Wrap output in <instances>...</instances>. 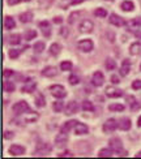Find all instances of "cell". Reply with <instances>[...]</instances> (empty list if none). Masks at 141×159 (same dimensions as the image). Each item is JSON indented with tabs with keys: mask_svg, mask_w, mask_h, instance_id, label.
I'll list each match as a JSON object with an SVG mask.
<instances>
[{
	"mask_svg": "<svg viewBox=\"0 0 141 159\" xmlns=\"http://www.w3.org/2000/svg\"><path fill=\"white\" fill-rule=\"evenodd\" d=\"M140 70H141V64H140Z\"/></svg>",
	"mask_w": 141,
	"mask_h": 159,
	"instance_id": "91938a15",
	"label": "cell"
},
{
	"mask_svg": "<svg viewBox=\"0 0 141 159\" xmlns=\"http://www.w3.org/2000/svg\"><path fill=\"white\" fill-rule=\"evenodd\" d=\"M22 0H7V3H8V5H16L18 3H21Z\"/></svg>",
	"mask_w": 141,
	"mask_h": 159,
	"instance_id": "c3c4849f",
	"label": "cell"
},
{
	"mask_svg": "<svg viewBox=\"0 0 141 159\" xmlns=\"http://www.w3.org/2000/svg\"><path fill=\"white\" fill-rule=\"evenodd\" d=\"M15 25H16L15 20H13L11 16H5V20H4V26H5V29H7V30L13 29V28H15Z\"/></svg>",
	"mask_w": 141,
	"mask_h": 159,
	"instance_id": "cb8c5ba5",
	"label": "cell"
},
{
	"mask_svg": "<svg viewBox=\"0 0 141 159\" xmlns=\"http://www.w3.org/2000/svg\"><path fill=\"white\" fill-rule=\"evenodd\" d=\"M60 33H62L63 35H65V33H67V28H62V30H60Z\"/></svg>",
	"mask_w": 141,
	"mask_h": 159,
	"instance_id": "db71d44e",
	"label": "cell"
},
{
	"mask_svg": "<svg viewBox=\"0 0 141 159\" xmlns=\"http://www.w3.org/2000/svg\"><path fill=\"white\" fill-rule=\"evenodd\" d=\"M119 128L122 130H128L131 128V120L128 117H123L122 120L119 121Z\"/></svg>",
	"mask_w": 141,
	"mask_h": 159,
	"instance_id": "44dd1931",
	"label": "cell"
},
{
	"mask_svg": "<svg viewBox=\"0 0 141 159\" xmlns=\"http://www.w3.org/2000/svg\"><path fill=\"white\" fill-rule=\"evenodd\" d=\"M13 75V70L12 69H4V72H3V76L7 78V77H11Z\"/></svg>",
	"mask_w": 141,
	"mask_h": 159,
	"instance_id": "f6af8a7d",
	"label": "cell"
},
{
	"mask_svg": "<svg viewBox=\"0 0 141 159\" xmlns=\"http://www.w3.org/2000/svg\"><path fill=\"white\" fill-rule=\"evenodd\" d=\"M77 111H78V104L76 101H71L65 106V114L67 115H73V114H76Z\"/></svg>",
	"mask_w": 141,
	"mask_h": 159,
	"instance_id": "8fae6325",
	"label": "cell"
},
{
	"mask_svg": "<svg viewBox=\"0 0 141 159\" xmlns=\"http://www.w3.org/2000/svg\"><path fill=\"white\" fill-rule=\"evenodd\" d=\"M81 108H82L84 111H94V106H93V103L89 102V101H84V102L81 103Z\"/></svg>",
	"mask_w": 141,
	"mask_h": 159,
	"instance_id": "d590c367",
	"label": "cell"
},
{
	"mask_svg": "<svg viewBox=\"0 0 141 159\" xmlns=\"http://www.w3.org/2000/svg\"><path fill=\"white\" fill-rule=\"evenodd\" d=\"M119 127V123L115 120V119H109L103 123V132L105 133H111V132L116 130V128Z\"/></svg>",
	"mask_w": 141,
	"mask_h": 159,
	"instance_id": "277c9868",
	"label": "cell"
},
{
	"mask_svg": "<svg viewBox=\"0 0 141 159\" xmlns=\"http://www.w3.org/2000/svg\"><path fill=\"white\" fill-rule=\"evenodd\" d=\"M140 2H141V0H140Z\"/></svg>",
	"mask_w": 141,
	"mask_h": 159,
	"instance_id": "94428289",
	"label": "cell"
},
{
	"mask_svg": "<svg viewBox=\"0 0 141 159\" xmlns=\"http://www.w3.org/2000/svg\"><path fill=\"white\" fill-rule=\"evenodd\" d=\"M105 94L109 98H120L123 95V90L114 88V86H107L106 90H105Z\"/></svg>",
	"mask_w": 141,
	"mask_h": 159,
	"instance_id": "52a82bcc",
	"label": "cell"
},
{
	"mask_svg": "<svg viewBox=\"0 0 141 159\" xmlns=\"http://www.w3.org/2000/svg\"><path fill=\"white\" fill-rule=\"evenodd\" d=\"M9 154L13 157H17V155H22L25 154V148L21 146V145H12L9 148Z\"/></svg>",
	"mask_w": 141,
	"mask_h": 159,
	"instance_id": "7c38bea8",
	"label": "cell"
},
{
	"mask_svg": "<svg viewBox=\"0 0 141 159\" xmlns=\"http://www.w3.org/2000/svg\"><path fill=\"white\" fill-rule=\"evenodd\" d=\"M58 157H59V158H64V157L67 158V157H73V154L71 153V151H64L63 154H59Z\"/></svg>",
	"mask_w": 141,
	"mask_h": 159,
	"instance_id": "7dc6e473",
	"label": "cell"
},
{
	"mask_svg": "<svg viewBox=\"0 0 141 159\" xmlns=\"http://www.w3.org/2000/svg\"><path fill=\"white\" fill-rule=\"evenodd\" d=\"M120 8H122L124 12H131V11L135 9V5H133V3L129 2V0H125V2H123L120 4Z\"/></svg>",
	"mask_w": 141,
	"mask_h": 159,
	"instance_id": "603a6c76",
	"label": "cell"
},
{
	"mask_svg": "<svg viewBox=\"0 0 141 159\" xmlns=\"http://www.w3.org/2000/svg\"><path fill=\"white\" fill-rule=\"evenodd\" d=\"M63 108H64V104H63V102H60V99H59V101H56V102H54L52 110L55 112H62Z\"/></svg>",
	"mask_w": 141,
	"mask_h": 159,
	"instance_id": "d6a6232c",
	"label": "cell"
},
{
	"mask_svg": "<svg viewBox=\"0 0 141 159\" xmlns=\"http://www.w3.org/2000/svg\"><path fill=\"white\" fill-rule=\"evenodd\" d=\"M75 132L76 134H88L89 133V128L86 124H82V123H77V125L75 127Z\"/></svg>",
	"mask_w": 141,
	"mask_h": 159,
	"instance_id": "e0dca14e",
	"label": "cell"
},
{
	"mask_svg": "<svg viewBox=\"0 0 141 159\" xmlns=\"http://www.w3.org/2000/svg\"><path fill=\"white\" fill-rule=\"evenodd\" d=\"M135 37L139 38V39H141V30H136L135 31Z\"/></svg>",
	"mask_w": 141,
	"mask_h": 159,
	"instance_id": "816d5d0a",
	"label": "cell"
},
{
	"mask_svg": "<svg viewBox=\"0 0 141 159\" xmlns=\"http://www.w3.org/2000/svg\"><path fill=\"white\" fill-rule=\"evenodd\" d=\"M80 16V12H73L72 15L69 16V18H68V24L69 25H73L76 22V17H78Z\"/></svg>",
	"mask_w": 141,
	"mask_h": 159,
	"instance_id": "ab89813d",
	"label": "cell"
},
{
	"mask_svg": "<svg viewBox=\"0 0 141 159\" xmlns=\"http://www.w3.org/2000/svg\"><path fill=\"white\" fill-rule=\"evenodd\" d=\"M67 141H68V134H67L65 132L60 130V133H58L56 137H55V143L58 145V146H63V145L67 143Z\"/></svg>",
	"mask_w": 141,
	"mask_h": 159,
	"instance_id": "4fadbf2b",
	"label": "cell"
},
{
	"mask_svg": "<svg viewBox=\"0 0 141 159\" xmlns=\"http://www.w3.org/2000/svg\"><path fill=\"white\" fill-rule=\"evenodd\" d=\"M60 50H62V46H60L59 43H52L51 46H50V54L52 55V56H58L59 54H60Z\"/></svg>",
	"mask_w": 141,
	"mask_h": 159,
	"instance_id": "7402d4cb",
	"label": "cell"
},
{
	"mask_svg": "<svg viewBox=\"0 0 141 159\" xmlns=\"http://www.w3.org/2000/svg\"><path fill=\"white\" fill-rule=\"evenodd\" d=\"M136 158H141V150H140V151H139V153L136 154Z\"/></svg>",
	"mask_w": 141,
	"mask_h": 159,
	"instance_id": "9f6ffc18",
	"label": "cell"
},
{
	"mask_svg": "<svg viewBox=\"0 0 141 159\" xmlns=\"http://www.w3.org/2000/svg\"><path fill=\"white\" fill-rule=\"evenodd\" d=\"M112 153H114V150H111V149H102V150H99L98 157L99 158H111Z\"/></svg>",
	"mask_w": 141,
	"mask_h": 159,
	"instance_id": "83f0119b",
	"label": "cell"
},
{
	"mask_svg": "<svg viewBox=\"0 0 141 159\" xmlns=\"http://www.w3.org/2000/svg\"><path fill=\"white\" fill-rule=\"evenodd\" d=\"M127 25H128L129 28H140V26H141V17L132 18L131 21L127 22Z\"/></svg>",
	"mask_w": 141,
	"mask_h": 159,
	"instance_id": "f546056e",
	"label": "cell"
},
{
	"mask_svg": "<svg viewBox=\"0 0 141 159\" xmlns=\"http://www.w3.org/2000/svg\"><path fill=\"white\" fill-rule=\"evenodd\" d=\"M109 146H110L111 150L115 151V153H120L122 149H123V143L118 137H115V138H111V140L109 141Z\"/></svg>",
	"mask_w": 141,
	"mask_h": 159,
	"instance_id": "9c48e42d",
	"label": "cell"
},
{
	"mask_svg": "<svg viewBox=\"0 0 141 159\" xmlns=\"http://www.w3.org/2000/svg\"><path fill=\"white\" fill-rule=\"evenodd\" d=\"M141 52V43L140 42H136V43H132L131 47H129V54L136 56Z\"/></svg>",
	"mask_w": 141,
	"mask_h": 159,
	"instance_id": "ffe728a7",
	"label": "cell"
},
{
	"mask_svg": "<svg viewBox=\"0 0 141 159\" xmlns=\"http://www.w3.org/2000/svg\"><path fill=\"white\" fill-rule=\"evenodd\" d=\"M105 82V76L101 70H97L93 73V77H92V84L96 86V88H99V86H102Z\"/></svg>",
	"mask_w": 141,
	"mask_h": 159,
	"instance_id": "5b68a950",
	"label": "cell"
},
{
	"mask_svg": "<svg viewBox=\"0 0 141 159\" xmlns=\"http://www.w3.org/2000/svg\"><path fill=\"white\" fill-rule=\"evenodd\" d=\"M137 127H140V128H141V116L139 117V120H137Z\"/></svg>",
	"mask_w": 141,
	"mask_h": 159,
	"instance_id": "11a10c76",
	"label": "cell"
},
{
	"mask_svg": "<svg viewBox=\"0 0 141 159\" xmlns=\"http://www.w3.org/2000/svg\"><path fill=\"white\" fill-rule=\"evenodd\" d=\"M127 101H128V103L131 104L132 102H135V101H136V98H135V97H132V95H128V97H127Z\"/></svg>",
	"mask_w": 141,
	"mask_h": 159,
	"instance_id": "f907efd6",
	"label": "cell"
},
{
	"mask_svg": "<svg viewBox=\"0 0 141 159\" xmlns=\"http://www.w3.org/2000/svg\"><path fill=\"white\" fill-rule=\"evenodd\" d=\"M35 106L37 107H45L46 106V99H45L43 94H41V93H38V95L35 97Z\"/></svg>",
	"mask_w": 141,
	"mask_h": 159,
	"instance_id": "484cf974",
	"label": "cell"
},
{
	"mask_svg": "<svg viewBox=\"0 0 141 159\" xmlns=\"http://www.w3.org/2000/svg\"><path fill=\"white\" fill-rule=\"evenodd\" d=\"M84 0H72V5H76V4H80V3H82Z\"/></svg>",
	"mask_w": 141,
	"mask_h": 159,
	"instance_id": "f5cc1de1",
	"label": "cell"
},
{
	"mask_svg": "<svg viewBox=\"0 0 141 159\" xmlns=\"http://www.w3.org/2000/svg\"><path fill=\"white\" fill-rule=\"evenodd\" d=\"M25 2H30V0H25Z\"/></svg>",
	"mask_w": 141,
	"mask_h": 159,
	"instance_id": "6f0895ef",
	"label": "cell"
},
{
	"mask_svg": "<svg viewBox=\"0 0 141 159\" xmlns=\"http://www.w3.org/2000/svg\"><path fill=\"white\" fill-rule=\"evenodd\" d=\"M72 67H73V64H72L69 60H67V61H62V63H60V69L64 70V72L71 70V69H72Z\"/></svg>",
	"mask_w": 141,
	"mask_h": 159,
	"instance_id": "e575fe53",
	"label": "cell"
},
{
	"mask_svg": "<svg viewBox=\"0 0 141 159\" xmlns=\"http://www.w3.org/2000/svg\"><path fill=\"white\" fill-rule=\"evenodd\" d=\"M125 110V106L124 104H119V103H112L109 106V111H112V112H116V111H124Z\"/></svg>",
	"mask_w": 141,
	"mask_h": 159,
	"instance_id": "4316f807",
	"label": "cell"
},
{
	"mask_svg": "<svg viewBox=\"0 0 141 159\" xmlns=\"http://www.w3.org/2000/svg\"><path fill=\"white\" fill-rule=\"evenodd\" d=\"M33 48H34L35 54H41V52H43V50H45V43L43 42H37L34 46H33Z\"/></svg>",
	"mask_w": 141,
	"mask_h": 159,
	"instance_id": "8d00e7d4",
	"label": "cell"
},
{
	"mask_svg": "<svg viewBox=\"0 0 141 159\" xmlns=\"http://www.w3.org/2000/svg\"><path fill=\"white\" fill-rule=\"evenodd\" d=\"M13 112H15L16 115H21V114H25V112H30V107H29V104L26 103L25 101H20L17 102L16 104H13V107H12Z\"/></svg>",
	"mask_w": 141,
	"mask_h": 159,
	"instance_id": "3957f363",
	"label": "cell"
},
{
	"mask_svg": "<svg viewBox=\"0 0 141 159\" xmlns=\"http://www.w3.org/2000/svg\"><path fill=\"white\" fill-rule=\"evenodd\" d=\"M68 82H69L71 85H77V84L80 82V78H78L77 76H75V75H72V76H69V78H68Z\"/></svg>",
	"mask_w": 141,
	"mask_h": 159,
	"instance_id": "60d3db41",
	"label": "cell"
},
{
	"mask_svg": "<svg viewBox=\"0 0 141 159\" xmlns=\"http://www.w3.org/2000/svg\"><path fill=\"white\" fill-rule=\"evenodd\" d=\"M51 151H52V146H51L50 143H47V142H41V143H38V145H37L35 151H34V155L45 157V155H47L49 153H51Z\"/></svg>",
	"mask_w": 141,
	"mask_h": 159,
	"instance_id": "6da1fadb",
	"label": "cell"
},
{
	"mask_svg": "<svg viewBox=\"0 0 141 159\" xmlns=\"http://www.w3.org/2000/svg\"><path fill=\"white\" fill-rule=\"evenodd\" d=\"M28 47H25L22 48V50H16V48H12V50H9V52H8V55H9V57L11 59H17L18 56H20V54H21V51H24V50H26Z\"/></svg>",
	"mask_w": 141,
	"mask_h": 159,
	"instance_id": "1f68e13d",
	"label": "cell"
},
{
	"mask_svg": "<svg viewBox=\"0 0 141 159\" xmlns=\"http://www.w3.org/2000/svg\"><path fill=\"white\" fill-rule=\"evenodd\" d=\"M129 70H131V61L128 60V59H124V60L122 61V65H120L119 73L122 76H127L129 73Z\"/></svg>",
	"mask_w": 141,
	"mask_h": 159,
	"instance_id": "5bb4252c",
	"label": "cell"
},
{
	"mask_svg": "<svg viewBox=\"0 0 141 159\" xmlns=\"http://www.w3.org/2000/svg\"><path fill=\"white\" fill-rule=\"evenodd\" d=\"M39 28H41V30H42L43 37L49 38V37L51 35V29H50L49 21H41V22H39Z\"/></svg>",
	"mask_w": 141,
	"mask_h": 159,
	"instance_id": "2e32d148",
	"label": "cell"
},
{
	"mask_svg": "<svg viewBox=\"0 0 141 159\" xmlns=\"http://www.w3.org/2000/svg\"><path fill=\"white\" fill-rule=\"evenodd\" d=\"M8 42L13 46H16V44H18L20 42H21V35L20 34H12V35H9Z\"/></svg>",
	"mask_w": 141,
	"mask_h": 159,
	"instance_id": "4dcf8cb0",
	"label": "cell"
},
{
	"mask_svg": "<svg viewBox=\"0 0 141 159\" xmlns=\"http://www.w3.org/2000/svg\"><path fill=\"white\" fill-rule=\"evenodd\" d=\"M132 89H135V90L141 89V80H136V81L132 82Z\"/></svg>",
	"mask_w": 141,
	"mask_h": 159,
	"instance_id": "b9f144b4",
	"label": "cell"
},
{
	"mask_svg": "<svg viewBox=\"0 0 141 159\" xmlns=\"http://www.w3.org/2000/svg\"><path fill=\"white\" fill-rule=\"evenodd\" d=\"M110 81H111V84H114V85H118V84L120 82V80H119V77H118V76L112 75V76L110 77Z\"/></svg>",
	"mask_w": 141,
	"mask_h": 159,
	"instance_id": "ee69618b",
	"label": "cell"
},
{
	"mask_svg": "<svg viewBox=\"0 0 141 159\" xmlns=\"http://www.w3.org/2000/svg\"><path fill=\"white\" fill-rule=\"evenodd\" d=\"M49 90L51 91V94L56 99H63L67 95V91H65L63 85H51Z\"/></svg>",
	"mask_w": 141,
	"mask_h": 159,
	"instance_id": "7a4b0ae2",
	"label": "cell"
},
{
	"mask_svg": "<svg viewBox=\"0 0 141 159\" xmlns=\"http://www.w3.org/2000/svg\"><path fill=\"white\" fill-rule=\"evenodd\" d=\"M131 111H137L139 108H140V103L137 102V101H135V102H132L131 104Z\"/></svg>",
	"mask_w": 141,
	"mask_h": 159,
	"instance_id": "7bdbcfd3",
	"label": "cell"
},
{
	"mask_svg": "<svg viewBox=\"0 0 141 159\" xmlns=\"http://www.w3.org/2000/svg\"><path fill=\"white\" fill-rule=\"evenodd\" d=\"M105 65H106V69L107 70H114V69L116 68V63H115V60H112L111 57H107L106 59Z\"/></svg>",
	"mask_w": 141,
	"mask_h": 159,
	"instance_id": "f1b7e54d",
	"label": "cell"
},
{
	"mask_svg": "<svg viewBox=\"0 0 141 159\" xmlns=\"http://www.w3.org/2000/svg\"><path fill=\"white\" fill-rule=\"evenodd\" d=\"M94 15H96L97 17H106L107 16V12L103 8H97L96 11H94Z\"/></svg>",
	"mask_w": 141,
	"mask_h": 159,
	"instance_id": "f35d334b",
	"label": "cell"
},
{
	"mask_svg": "<svg viewBox=\"0 0 141 159\" xmlns=\"http://www.w3.org/2000/svg\"><path fill=\"white\" fill-rule=\"evenodd\" d=\"M24 37H25L26 41H31V39H34L37 37V31L35 30H26Z\"/></svg>",
	"mask_w": 141,
	"mask_h": 159,
	"instance_id": "836d02e7",
	"label": "cell"
},
{
	"mask_svg": "<svg viewBox=\"0 0 141 159\" xmlns=\"http://www.w3.org/2000/svg\"><path fill=\"white\" fill-rule=\"evenodd\" d=\"M62 22H63L62 17H55V18H54V24H62Z\"/></svg>",
	"mask_w": 141,
	"mask_h": 159,
	"instance_id": "681fc988",
	"label": "cell"
},
{
	"mask_svg": "<svg viewBox=\"0 0 141 159\" xmlns=\"http://www.w3.org/2000/svg\"><path fill=\"white\" fill-rule=\"evenodd\" d=\"M15 89H16V86H15L13 82H11V81H5L4 82V91L12 93V91H15Z\"/></svg>",
	"mask_w": 141,
	"mask_h": 159,
	"instance_id": "74e56055",
	"label": "cell"
},
{
	"mask_svg": "<svg viewBox=\"0 0 141 159\" xmlns=\"http://www.w3.org/2000/svg\"><path fill=\"white\" fill-rule=\"evenodd\" d=\"M109 21H110V24H111V25H114V26H118V28H120V26H124V25H127V22L124 21V20H123L122 17H120V16L115 15V13H112V15L110 16Z\"/></svg>",
	"mask_w": 141,
	"mask_h": 159,
	"instance_id": "30bf717a",
	"label": "cell"
},
{
	"mask_svg": "<svg viewBox=\"0 0 141 159\" xmlns=\"http://www.w3.org/2000/svg\"><path fill=\"white\" fill-rule=\"evenodd\" d=\"M93 29H94V24L90 21V20H82L81 24H80V26H78L80 33H84V34H86V33H92Z\"/></svg>",
	"mask_w": 141,
	"mask_h": 159,
	"instance_id": "8992f818",
	"label": "cell"
},
{
	"mask_svg": "<svg viewBox=\"0 0 141 159\" xmlns=\"http://www.w3.org/2000/svg\"><path fill=\"white\" fill-rule=\"evenodd\" d=\"M78 48L82 52H90L94 48V43L92 39H82V41L78 42Z\"/></svg>",
	"mask_w": 141,
	"mask_h": 159,
	"instance_id": "ba28073f",
	"label": "cell"
},
{
	"mask_svg": "<svg viewBox=\"0 0 141 159\" xmlns=\"http://www.w3.org/2000/svg\"><path fill=\"white\" fill-rule=\"evenodd\" d=\"M4 138H5V140H11V138H13V133H12V132H4Z\"/></svg>",
	"mask_w": 141,
	"mask_h": 159,
	"instance_id": "bcb514c9",
	"label": "cell"
},
{
	"mask_svg": "<svg viewBox=\"0 0 141 159\" xmlns=\"http://www.w3.org/2000/svg\"><path fill=\"white\" fill-rule=\"evenodd\" d=\"M33 18V13L31 12H24L20 15V21L22 24H26V22H30Z\"/></svg>",
	"mask_w": 141,
	"mask_h": 159,
	"instance_id": "d4e9b609",
	"label": "cell"
},
{
	"mask_svg": "<svg viewBox=\"0 0 141 159\" xmlns=\"http://www.w3.org/2000/svg\"><path fill=\"white\" fill-rule=\"evenodd\" d=\"M107 2H112V0H107Z\"/></svg>",
	"mask_w": 141,
	"mask_h": 159,
	"instance_id": "680465c9",
	"label": "cell"
},
{
	"mask_svg": "<svg viewBox=\"0 0 141 159\" xmlns=\"http://www.w3.org/2000/svg\"><path fill=\"white\" fill-rule=\"evenodd\" d=\"M77 120H69V121H65V124L63 125L62 128H60V130L62 132H65V133H69V130L72 129V128H75L76 125H77Z\"/></svg>",
	"mask_w": 141,
	"mask_h": 159,
	"instance_id": "d6986e66",
	"label": "cell"
},
{
	"mask_svg": "<svg viewBox=\"0 0 141 159\" xmlns=\"http://www.w3.org/2000/svg\"><path fill=\"white\" fill-rule=\"evenodd\" d=\"M56 75H58V69L55 67H51V65L45 67L42 69V76L43 77H55Z\"/></svg>",
	"mask_w": 141,
	"mask_h": 159,
	"instance_id": "9a60e30c",
	"label": "cell"
},
{
	"mask_svg": "<svg viewBox=\"0 0 141 159\" xmlns=\"http://www.w3.org/2000/svg\"><path fill=\"white\" fill-rule=\"evenodd\" d=\"M35 89H37V82L28 81V84L24 85L21 88V91L22 93H33V91H35Z\"/></svg>",
	"mask_w": 141,
	"mask_h": 159,
	"instance_id": "ac0fdd59",
	"label": "cell"
}]
</instances>
